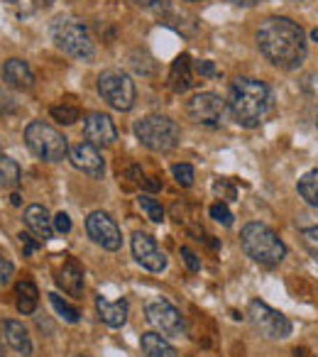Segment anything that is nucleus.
Returning a JSON list of instances; mask_svg holds the SVG:
<instances>
[{
  "label": "nucleus",
  "mask_w": 318,
  "mask_h": 357,
  "mask_svg": "<svg viewBox=\"0 0 318 357\" xmlns=\"http://www.w3.org/2000/svg\"><path fill=\"white\" fill-rule=\"evenodd\" d=\"M257 47L279 69H296L306 56V35L289 17H269L257 30Z\"/></svg>",
  "instance_id": "1"
},
{
  "label": "nucleus",
  "mask_w": 318,
  "mask_h": 357,
  "mask_svg": "<svg viewBox=\"0 0 318 357\" xmlns=\"http://www.w3.org/2000/svg\"><path fill=\"white\" fill-rule=\"evenodd\" d=\"M225 103H228L235 123L243 125V128H257L272 108V93L262 81L250 79V76H238L230 84Z\"/></svg>",
  "instance_id": "2"
},
{
  "label": "nucleus",
  "mask_w": 318,
  "mask_h": 357,
  "mask_svg": "<svg viewBox=\"0 0 318 357\" xmlns=\"http://www.w3.org/2000/svg\"><path fill=\"white\" fill-rule=\"evenodd\" d=\"M240 245H243L245 255L255 262L264 264V267H274L287 257V248L279 240L269 225L264 223H248L240 233Z\"/></svg>",
  "instance_id": "3"
},
{
  "label": "nucleus",
  "mask_w": 318,
  "mask_h": 357,
  "mask_svg": "<svg viewBox=\"0 0 318 357\" xmlns=\"http://www.w3.org/2000/svg\"><path fill=\"white\" fill-rule=\"evenodd\" d=\"M135 135L137 139L152 152H169L179 144L181 130L167 115H147V118L135 123Z\"/></svg>",
  "instance_id": "4"
},
{
  "label": "nucleus",
  "mask_w": 318,
  "mask_h": 357,
  "mask_svg": "<svg viewBox=\"0 0 318 357\" xmlns=\"http://www.w3.org/2000/svg\"><path fill=\"white\" fill-rule=\"evenodd\" d=\"M25 142L32 149V154H37L45 162H61L69 154V142L66 137L54 130L52 125H47L45 120H32L25 128Z\"/></svg>",
  "instance_id": "5"
},
{
  "label": "nucleus",
  "mask_w": 318,
  "mask_h": 357,
  "mask_svg": "<svg viewBox=\"0 0 318 357\" xmlns=\"http://www.w3.org/2000/svg\"><path fill=\"white\" fill-rule=\"evenodd\" d=\"M54 42L59 50H64L69 56L81 61H91L96 56V47L91 40L89 30H86L81 22L64 20L54 27Z\"/></svg>",
  "instance_id": "6"
},
{
  "label": "nucleus",
  "mask_w": 318,
  "mask_h": 357,
  "mask_svg": "<svg viewBox=\"0 0 318 357\" xmlns=\"http://www.w3.org/2000/svg\"><path fill=\"white\" fill-rule=\"evenodd\" d=\"M98 93L115 110H130L135 105L132 79L118 69H108L98 76Z\"/></svg>",
  "instance_id": "7"
},
{
  "label": "nucleus",
  "mask_w": 318,
  "mask_h": 357,
  "mask_svg": "<svg viewBox=\"0 0 318 357\" xmlns=\"http://www.w3.org/2000/svg\"><path fill=\"white\" fill-rule=\"evenodd\" d=\"M248 318L255 326V331H259L269 340H284L292 335V321L284 313L269 308L264 301H250Z\"/></svg>",
  "instance_id": "8"
},
{
  "label": "nucleus",
  "mask_w": 318,
  "mask_h": 357,
  "mask_svg": "<svg viewBox=\"0 0 318 357\" xmlns=\"http://www.w3.org/2000/svg\"><path fill=\"white\" fill-rule=\"evenodd\" d=\"M144 316L147 321L157 328L159 335L165 337H181L186 333V321L176 306H172L165 298H154L144 306Z\"/></svg>",
  "instance_id": "9"
},
{
  "label": "nucleus",
  "mask_w": 318,
  "mask_h": 357,
  "mask_svg": "<svg viewBox=\"0 0 318 357\" xmlns=\"http://www.w3.org/2000/svg\"><path fill=\"white\" fill-rule=\"evenodd\" d=\"M186 113L194 123L206 125V128H218L220 120L225 115V100L215 93H196L194 98L186 103Z\"/></svg>",
  "instance_id": "10"
},
{
  "label": "nucleus",
  "mask_w": 318,
  "mask_h": 357,
  "mask_svg": "<svg viewBox=\"0 0 318 357\" xmlns=\"http://www.w3.org/2000/svg\"><path fill=\"white\" fill-rule=\"evenodd\" d=\"M86 233H89V238L93 240L96 245H100L103 250H110V252L120 250V245H123L120 228L115 225V220L110 218L108 213H103V211H93V213L86 218Z\"/></svg>",
  "instance_id": "11"
},
{
  "label": "nucleus",
  "mask_w": 318,
  "mask_h": 357,
  "mask_svg": "<svg viewBox=\"0 0 318 357\" xmlns=\"http://www.w3.org/2000/svg\"><path fill=\"white\" fill-rule=\"evenodd\" d=\"M130 248H132V257L137 259V264H142L149 272H162L167 267V257L165 252L157 248L152 235L147 233H135L130 240Z\"/></svg>",
  "instance_id": "12"
},
{
  "label": "nucleus",
  "mask_w": 318,
  "mask_h": 357,
  "mask_svg": "<svg viewBox=\"0 0 318 357\" xmlns=\"http://www.w3.org/2000/svg\"><path fill=\"white\" fill-rule=\"evenodd\" d=\"M69 157H71V164H74L79 172L89 174V176H93V178H103L105 164L96 144H91V142L74 144V147L69 149Z\"/></svg>",
  "instance_id": "13"
},
{
  "label": "nucleus",
  "mask_w": 318,
  "mask_h": 357,
  "mask_svg": "<svg viewBox=\"0 0 318 357\" xmlns=\"http://www.w3.org/2000/svg\"><path fill=\"white\" fill-rule=\"evenodd\" d=\"M84 137L86 142L96 144V147H108L118 137V130H115L113 120L103 113H91L84 120Z\"/></svg>",
  "instance_id": "14"
},
{
  "label": "nucleus",
  "mask_w": 318,
  "mask_h": 357,
  "mask_svg": "<svg viewBox=\"0 0 318 357\" xmlns=\"http://www.w3.org/2000/svg\"><path fill=\"white\" fill-rule=\"evenodd\" d=\"M56 284H59L69 296H74V298L84 296V269H81V264L76 262L74 257L64 259L61 269L56 272Z\"/></svg>",
  "instance_id": "15"
},
{
  "label": "nucleus",
  "mask_w": 318,
  "mask_h": 357,
  "mask_svg": "<svg viewBox=\"0 0 318 357\" xmlns=\"http://www.w3.org/2000/svg\"><path fill=\"white\" fill-rule=\"evenodd\" d=\"M3 79L17 91H30L35 86V74H32L30 64L22 59H8L3 64Z\"/></svg>",
  "instance_id": "16"
},
{
  "label": "nucleus",
  "mask_w": 318,
  "mask_h": 357,
  "mask_svg": "<svg viewBox=\"0 0 318 357\" xmlns=\"http://www.w3.org/2000/svg\"><path fill=\"white\" fill-rule=\"evenodd\" d=\"M96 308H98V316L105 326L110 328H123L128 321V301L118 298V301H108L103 296H96Z\"/></svg>",
  "instance_id": "17"
},
{
  "label": "nucleus",
  "mask_w": 318,
  "mask_h": 357,
  "mask_svg": "<svg viewBox=\"0 0 318 357\" xmlns=\"http://www.w3.org/2000/svg\"><path fill=\"white\" fill-rule=\"evenodd\" d=\"M25 225L40 240H52L54 235V218H50L45 206H27L25 208Z\"/></svg>",
  "instance_id": "18"
},
{
  "label": "nucleus",
  "mask_w": 318,
  "mask_h": 357,
  "mask_svg": "<svg viewBox=\"0 0 318 357\" xmlns=\"http://www.w3.org/2000/svg\"><path fill=\"white\" fill-rule=\"evenodd\" d=\"M3 335H6L8 345H10L17 355H22V357L32 355L30 333H27V328L22 326L20 321H6V326H3Z\"/></svg>",
  "instance_id": "19"
},
{
  "label": "nucleus",
  "mask_w": 318,
  "mask_h": 357,
  "mask_svg": "<svg viewBox=\"0 0 318 357\" xmlns=\"http://www.w3.org/2000/svg\"><path fill=\"white\" fill-rule=\"evenodd\" d=\"M169 81H172V91H174V93H186V91L194 86V74H191L189 54H179L174 59L172 71H169Z\"/></svg>",
  "instance_id": "20"
},
{
  "label": "nucleus",
  "mask_w": 318,
  "mask_h": 357,
  "mask_svg": "<svg viewBox=\"0 0 318 357\" xmlns=\"http://www.w3.org/2000/svg\"><path fill=\"white\" fill-rule=\"evenodd\" d=\"M139 347L144 357H176V347L169 345L167 337L159 333H144L139 337Z\"/></svg>",
  "instance_id": "21"
},
{
  "label": "nucleus",
  "mask_w": 318,
  "mask_h": 357,
  "mask_svg": "<svg viewBox=\"0 0 318 357\" xmlns=\"http://www.w3.org/2000/svg\"><path fill=\"white\" fill-rule=\"evenodd\" d=\"M15 296H17V301H15L17 311H20L22 316H30V313H35L37 301H40V289H37V284L32 282V279H22V282H17Z\"/></svg>",
  "instance_id": "22"
},
{
  "label": "nucleus",
  "mask_w": 318,
  "mask_h": 357,
  "mask_svg": "<svg viewBox=\"0 0 318 357\" xmlns=\"http://www.w3.org/2000/svg\"><path fill=\"white\" fill-rule=\"evenodd\" d=\"M20 178H22L20 164L15 159L6 157V154H0V186L3 189H17Z\"/></svg>",
  "instance_id": "23"
},
{
  "label": "nucleus",
  "mask_w": 318,
  "mask_h": 357,
  "mask_svg": "<svg viewBox=\"0 0 318 357\" xmlns=\"http://www.w3.org/2000/svg\"><path fill=\"white\" fill-rule=\"evenodd\" d=\"M296 191L308 206H318V169H313V172L303 174V176L298 178Z\"/></svg>",
  "instance_id": "24"
},
{
  "label": "nucleus",
  "mask_w": 318,
  "mask_h": 357,
  "mask_svg": "<svg viewBox=\"0 0 318 357\" xmlns=\"http://www.w3.org/2000/svg\"><path fill=\"white\" fill-rule=\"evenodd\" d=\"M50 113H52V118H54L56 123H61V125H74L76 120L81 118L79 105H76V103H69V100H61V103L52 105Z\"/></svg>",
  "instance_id": "25"
},
{
  "label": "nucleus",
  "mask_w": 318,
  "mask_h": 357,
  "mask_svg": "<svg viewBox=\"0 0 318 357\" xmlns=\"http://www.w3.org/2000/svg\"><path fill=\"white\" fill-rule=\"evenodd\" d=\"M50 303H52V308H54L56 313H59L61 318H64L66 323H79V316L81 313L76 311L71 303H66L64 298L59 296V294H50Z\"/></svg>",
  "instance_id": "26"
},
{
  "label": "nucleus",
  "mask_w": 318,
  "mask_h": 357,
  "mask_svg": "<svg viewBox=\"0 0 318 357\" xmlns=\"http://www.w3.org/2000/svg\"><path fill=\"white\" fill-rule=\"evenodd\" d=\"M137 204H139V208L147 213V218L152 220V223H162V220H165V208H162V204L154 201L152 196H139Z\"/></svg>",
  "instance_id": "27"
},
{
  "label": "nucleus",
  "mask_w": 318,
  "mask_h": 357,
  "mask_svg": "<svg viewBox=\"0 0 318 357\" xmlns=\"http://www.w3.org/2000/svg\"><path fill=\"white\" fill-rule=\"evenodd\" d=\"M301 243H303V248H306V252L311 255L313 262H318V225L301 230Z\"/></svg>",
  "instance_id": "28"
},
{
  "label": "nucleus",
  "mask_w": 318,
  "mask_h": 357,
  "mask_svg": "<svg viewBox=\"0 0 318 357\" xmlns=\"http://www.w3.org/2000/svg\"><path fill=\"white\" fill-rule=\"evenodd\" d=\"M172 174H174L176 184L179 186L194 184V167H191V164H174V167H172Z\"/></svg>",
  "instance_id": "29"
},
{
  "label": "nucleus",
  "mask_w": 318,
  "mask_h": 357,
  "mask_svg": "<svg viewBox=\"0 0 318 357\" xmlns=\"http://www.w3.org/2000/svg\"><path fill=\"white\" fill-rule=\"evenodd\" d=\"M209 213H211V218L218 220V223L225 225V228H230V225H233V213H230L228 206H225V204H213V206H211Z\"/></svg>",
  "instance_id": "30"
},
{
  "label": "nucleus",
  "mask_w": 318,
  "mask_h": 357,
  "mask_svg": "<svg viewBox=\"0 0 318 357\" xmlns=\"http://www.w3.org/2000/svg\"><path fill=\"white\" fill-rule=\"evenodd\" d=\"M17 110V103H15V96L13 93H8L3 86H0V113L3 115H10V113H15Z\"/></svg>",
  "instance_id": "31"
},
{
  "label": "nucleus",
  "mask_w": 318,
  "mask_h": 357,
  "mask_svg": "<svg viewBox=\"0 0 318 357\" xmlns=\"http://www.w3.org/2000/svg\"><path fill=\"white\" fill-rule=\"evenodd\" d=\"M181 259H184V264L189 267V272H199V269H201V259H199V255H196L194 250L181 248Z\"/></svg>",
  "instance_id": "32"
},
{
  "label": "nucleus",
  "mask_w": 318,
  "mask_h": 357,
  "mask_svg": "<svg viewBox=\"0 0 318 357\" xmlns=\"http://www.w3.org/2000/svg\"><path fill=\"white\" fill-rule=\"evenodd\" d=\"M13 274H15V267H13L10 259L0 257V287H6V284H10Z\"/></svg>",
  "instance_id": "33"
},
{
  "label": "nucleus",
  "mask_w": 318,
  "mask_h": 357,
  "mask_svg": "<svg viewBox=\"0 0 318 357\" xmlns=\"http://www.w3.org/2000/svg\"><path fill=\"white\" fill-rule=\"evenodd\" d=\"M213 191L215 194H220L225 201H235V186L233 184H228L225 178H220V181H215L213 184Z\"/></svg>",
  "instance_id": "34"
},
{
  "label": "nucleus",
  "mask_w": 318,
  "mask_h": 357,
  "mask_svg": "<svg viewBox=\"0 0 318 357\" xmlns=\"http://www.w3.org/2000/svg\"><path fill=\"white\" fill-rule=\"evenodd\" d=\"M54 230H56V233H61V235H66L71 230V218L64 213V211L54 215Z\"/></svg>",
  "instance_id": "35"
},
{
  "label": "nucleus",
  "mask_w": 318,
  "mask_h": 357,
  "mask_svg": "<svg viewBox=\"0 0 318 357\" xmlns=\"http://www.w3.org/2000/svg\"><path fill=\"white\" fill-rule=\"evenodd\" d=\"M137 8H147V10H165L169 0H130Z\"/></svg>",
  "instance_id": "36"
},
{
  "label": "nucleus",
  "mask_w": 318,
  "mask_h": 357,
  "mask_svg": "<svg viewBox=\"0 0 318 357\" xmlns=\"http://www.w3.org/2000/svg\"><path fill=\"white\" fill-rule=\"evenodd\" d=\"M20 243H22V250H25V257L35 255L37 248H40V245H37L35 240H32V235H27V233H20Z\"/></svg>",
  "instance_id": "37"
},
{
  "label": "nucleus",
  "mask_w": 318,
  "mask_h": 357,
  "mask_svg": "<svg viewBox=\"0 0 318 357\" xmlns=\"http://www.w3.org/2000/svg\"><path fill=\"white\" fill-rule=\"evenodd\" d=\"M196 71H199L201 76H215L218 71H215V66H213V61H196Z\"/></svg>",
  "instance_id": "38"
},
{
  "label": "nucleus",
  "mask_w": 318,
  "mask_h": 357,
  "mask_svg": "<svg viewBox=\"0 0 318 357\" xmlns=\"http://www.w3.org/2000/svg\"><path fill=\"white\" fill-rule=\"evenodd\" d=\"M125 176H128L130 181H132V184H144L142 169H139V167H135V164H132V167L128 169V172H125Z\"/></svg>",
  "instance_id": "39"
},
{
  "label": "nucleus",
  "mask_w": 318,
  "mask_h": 357,
  "mask_svg": "<svg viewBox=\"0 0 318 357\" xmlns=\"http://www.w3.org/2000/svg\"><path fill=\"white\" fill-rule=\"evenodd\" d=\"M144 186H147L149 191H157L159 186H162V181H157V176H152L149 181H144Z\"/></svg>",
  "instance_id": "40"
},
{
  "label": "nucleus",
  "mask_w": 318,
  "mask_h": 357,
  "mask_svg": "<svg viewBox=\"0 0 318 357\" xmlns=\"http://www.w3.org/2000/svg\"><path fill=\"white\" fill-rule=\"evenodd\" d=\"M230 3H235V6H255L259 0H230Z\"/></svg>",
  "instance_id": "41"
},
{
  "label": "nucleus",
  "mask_w": 318,
  "mask_h": 357,
  "mask_svg": "<svg viewBox=\"0 0 318 357\" xmlns=\"http://www.w3.org/2000/svg\"><path fill=\"white\" fill-rule=\"evenodd\" d=\"M0 357H6V347H3V335H0Z\"/></svg>",
  "instance_id": "42"
},
{
  "label": "nucleus",
  "mask_w": 318,
  "mask_h": 357,
  "mask_svg": "<svg viewBox=\"0 0 318 357\" xmlns=\"http://www.w3.org/2000/svg\"><path fill=\"white\" fill-rule=\"evenodd\" d=\"M311 37H313V42H318V30H313V32H311Z\"/></svg>",
  "instance_id": "43"
},
{
  "label": "nucleus",
  "mask_w": 318,
  "mask_h": 357,
  "mask_svg": "<svg viewBox=\"0 0 318 357\" xmlns=\"http://www.w3.org/2000/svg\"><path fill=\"white\" fill-rule=\"evenodd\" d=\"M42 3H45V6H47V3H52V0H42Z\"/></svg>",
  "instance_id": "44"
},
{
  "label": "nucleus",
  "mask_w": 318,
  "mask_h": 357,
  "mask_svg": "<svg viewBox=\"0 0 318 357\" xmlns=\"http://www.w3.org/2000/svg\"><path fill=\"white\" fill-rule=\"evenodd\" d=\"M189 3H194V0H189Z\"/></svg>",
  "instance_id": "45"
}]
</instances>
